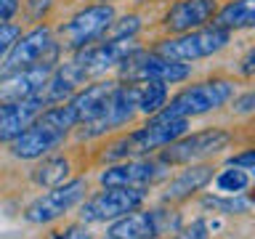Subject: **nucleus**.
Listing matches in <instances>:
<instances>
[{
    "instance_id": "nucleus-19",
    "label": "nucleus",
    "mask_w": 255,
    "mask_h": 239,
    "mask_svg": "<svg viewBox=\"0 0 255 239\" xmlns=\"http://www.w3.org/2000/svg\"><path fill=\"white\" fill-rule=\"evenodd\" d=\"M215 27L234 32H245V29H255V0H229L226 5L218 8L213 19Z\"/></svg>"
},
{
    "instance_id": "nucleus-20",
    "label": "nucleus",
    "mask_w": 255,
    "mask_h": 239,
    "mask_svg": "<svg viewBox=\"0 0 255 239\" xmlns=\"http://www.w3.org/2000/svg\"><path fill=\"white\" fill-rule=\"evenodd\" d=\"M199 205L205 207V210H213L215 215H247L253 210V199L245 194H202L199 199Z\"/></svg>"
},
{
    "instance_id": "nucleus-8",
    "label": "nucleus",
    "mask_w": 255,
    "mask_h": 239,
    "mask_svg": "<svg viewBox=\"0 0 255 239\" xmlns=\"http://www.w3.org/2000/svg\"><path fill=\"white\" fill-rule=\"evenodd\" d=\"M59 53H61V45L56 40V32L51 27H35L13 43V48L8 51L3 59H0V77L3 75H11L16 69H24V67H32V64H40V61H59Z\"/></svg>"
},
{
    "instance_id": "nucleus-17",
    "label": "nucleus",
    "mask_w": 255,
    "mask_h": 239,
    "mask_svg": "<svg viewBox=\"0 0 255 239\" xmlns=\"http://www.w3.org/2000/svg\"><path fill=\"white\" fill-rule=\"evenodd\" d=\"M43 109H48V107L37 93L29 96V99H21V101H8L3 117H0V143H11L21 130H27L35 122V117Z\"/></svg>"
},
{
    "instance_id": "nucleus-18",
    "label": "nucleus",
    "mask_w": 255,
    "mask_h": 239,
    "mask_svg": "<svg viewBox=\"0 0 255 239\" xmlns=\"http://www.w3.org/2000/svg\"><path fill=\"white\" fill-rule=\"evenodd\" d=\"M117 85H120L117 80H96V83L80 88V91L69 99L72 109H75V115H77V125L91 122V120L99 117Z\"/></svg>"
},
{
    "instance_id": "nucleus-25",
    "label": "nucleus",
    "mask_w": 255,
    "mask_h": 239,
    "mask_svg": "<svg viewBox=\"0 0 255 239\" xmlns=\"http://www.w3.org/2000/svg\"><path fill=\"white\" fill-rule=\"evenodd\" d=\"M229 104H231V115L234 117H255V85L250 91L234 96Z\"/></svg>"
},
{
    "instance_id": "nucleus-28",
    "label": "nucleus",
    "mask_w": 255,
    "mask_h": 239,
    "mask_svg": "<svg viewBox=\"0 0 255 239\" xmlns=\"http://www.w3.org/2000/svg\"><path fill=\"white\" fill-rule=\"evenodd\" d=\"M226 165H237L242 170L250 173V178H255V146H247L245 151H237L226 159Z\"/></svg>"
},
{
    "instance_id": "nucleus-16",
    "label": "nucleus",
    "mask_w": 255,
    "mask_h": 239,
    "mask_svg": "<svg viewBox=\"0 0 255 239\" xmlns=\"http://www.w3.org/2000/svg\"><path fill=\"white\" fill-rule=\"evenodd\" d=\"M56 64L59 61H40L32 64V67L16 69L11 75H3L0 77V101H21L35 96L45 85V80L51 77Z\"/></svg>"
},
{
    "instance_id": "nucleus-15",
    "label": "nucleus",
    "mask_w": 255,
    "mask_h": 239,
    "mask_svg": "<svg viewBox=\"0 0 255 239\" xmlns=\"http://www.w3.org/2000/svg\"><path fill=\"white\" fill-rule=\"evenodd\" d=\"M215 167L213 162H194V165H183V170H178L170 181L165 183V191H162V202L165 205H181L186 199L197 197L202 189H207L213 183V175H215Z\"/></svg>"
},
{
    "instance_id": "nucleus-22",
    "label": "nucleus",
    "mask_w": 255,
    "mask_h": 239,
    "mask_svg": "<svg viewBox=\"0 0 255 239\" xmlns=\"http://www.w3.org/2000/svg\"><path fill=\"white\" fill-rule=\"evenodd\" d=\"M138 85V112L141 115H157L165 109L167 99H170V85L165 83H135Z\"/></svg>"
},
{
    "instance_id": "nucleus-26",
    "label": "nucleus",
    "mask_w": 255,
    "mask_h": 239,
    "mask_svg": "<svg viewBox=\"0 0 255 239\" xmlns=\"http://www.w3.org/2000/svg\"><path fill=\"white\" fill-rule=\"evenodd\" d=\"M170 239H210V223L205 218H194L186 226H181Z\"/></svg>"
},
{
    "instance_id": "nucleus-14",
    "label": "nucleus",
    "mask_w": 255,
    "mask_h": 239,
    "mask_svg": "<svg viewBox=\"0 0 255 239\" xmlns=\"http://www.w3.org/2000/svg\"><path fill=\"white\" fill-rule=\"evenodd\" d=\"M218 8V0H175L162 16V27L170 35H183V32L207 27L215 19Z\"/></svg>"
},
{
    "instance_id": "nucleus-1",
    "label": "nucleus",
    "mask_w": 255,
    "mask_h": 239,
    "mask_svg": "<svg viewBox=\"0 0 255 239\" xmlns=\"http://www.w3.org/2000/svg\"><path fill=\"white\" fill-rule=\"evenodd\" d=\"M75 127H77V115L72 109V104L64 101L43 109L35 117V122L27 130H21L8 146H11V154L16 159H40L51 154L56 146H61L64 138Z\"/></svg>"
},
{
    "instance_id": "nucleus-23",
    "label": "nucleus",
    "mask_w": 255,
    "mask_h": 239,
    "mask_svg": "<svg viewBox=\"0 0 255 239\" xmlns=\"http://www.w3.org/2000/svg\"><path fill=\"white\" fill-rule=\"evenodd\" d=\"M250 173L242 170V167H237V165H226L223 170H218L213 175V186L218 194H245L247 189H250Z\"/></svg>"
},
{
    "instance_id": "nucleus-9",
    "label": "nucleus",
    "mask_w": 255,
    "mask_h": 239,
    "mask_svg": "<svg viewBox=\"0 0 255 239\" xmlns=\"http://www.w3.org/2000/svg\"><path fill=\"white\" fill-rule=\"evenodd\" d=\"M117 19V11L112 3H93L77 11L72 19H67L59 27V37H61V48L69 51H80V48L96 43L104 37V32L112 27V21Z\"/></svg>"
},
{
    "instance_id": "nucleus-3",
    "label": "nucleus",
    "mask_w": 255,
    "mask_h": 239,
    "mask_svg": "<svg viewBox=\"0 0 255 239\" xmlns=\"http://www.w3.org/2000/svg\"><path fill=\"white\" fill-rule=\"evenodd\" d=\"M183 226L181 223V213L173 205L162 207H151V210H133L123 215V218L112 221L107 229V237L112 239H162V237H173L175 231Z\"/></svg>"
},
{
    "instance_id": "nucleus-32",
    "label": "nucleus",
    "mask_w": 255,
    "mask_h": 239,
    "mask_svg": "<svg viewBox=\"0 0 255 239\" xmlns=\"http://www.w3.org/2000/svg\"><path fill=\"white\" fill-rule=\"evenodd\" d=\"M5 107H8V101H0V117H3V112H5Z\"/></svg>"
},
{
    "instance_id": "nucleus-13",
    "label": "nucleus",
    "mask_w": 255,
    "mask_h": 239,
    "mask_svg": "<svg viewBox=\"0 0 255 239\" xmlns=\"http://www.w3.org/2000/svg\"><path fill=\"white\" fill-rule=\"evenodd\" d=\"M138 43L133 40H96V43L80 48V51H75V61L77 69L83 72L85 80L91 77H99V75H107L109 69L120 67L128 56H133L135 51H138Z\"/></svg>"
},
{
    "instance_id": "nucleus-24",
    "label": "nucleus",
    "mask_w": 255,
    "mask_h": 239,
    "mask_svg": "<svg viewBox=\"0 0 255 239\" xmlns=\"http://www.w3.org/2000/svg\"><path fill=\"white\" fill-rule=\"evenodd\" d=\"M138 29H141V16L128 13V16H123V19L112 21V27L104 32L101 40H133Z\"/></svg>"
},
{
    "instance_id": "nucleus-6",
    "label": "nucleus",
    "mask_w": 255,
    "mask_h": 239,
    "mask_svg": "<svg viewBox=\"0 0 255 239\" xmlns=\"http://www.w3.org/2000/svg\"><path fill=\"white\" fill-rule=\"evenodd\" d=\"M149 189L143 186H104L83 202L80 207V221L85 226L91 223H112L123 215L138 210L146 202Z\"/></svg>"
},
{
    "instance_id": "nucleus-33",
    "label": "nucleus",
    "mask_w": 255,
    "mask_h": 239,
    "mask_svg": "<svg viewBox=\"0 0 255 239\" xmlns=\"http://www.w3.org/2000/svg\"><path fill=\"white\" fill-rule=\"evenodd\" d=\"M101 3H109V0H101Z\"/></svg>"
},
{
    "instance_id": "nucleus-4",
    "label": "nucleus",
    "mask_w": 255,
    "mask_h": 239,
    "mask_svg": "<svg viewBox=\"0 0 255 239\" xmlns=\"http://www.w3.org/2000/svg\"><path fill=\"white\" fill-rule=\"evenodd\" d=\"M231 143H234V133L229 127H205L197 133H186L170 146L159 149L157 157L167 162L170 167L178 165H194V162H207V159L223 154Z\"/></svg>"
},
{
    "instance_id": "nucleus-34",
    "label": "nucleus",
    "mask_w": 255,
    "mask_h": 239,
    "mask_svg": "<svg viewBox=\"0 0 255 239\" xmlns=\"http://www.w3.org/2000/svg\"><path fill=\"white\" fill-rule=\"evenodd\" d=\"M104 239H112V237H104Z\"/></svg>"
},
{
    "instance_id": "nucleus-12",
    "label": "nucleus",
    "mask_w": 255,
    "mask_h": 239,
    "mask_svg": "<svg viewBox=\"0 0 255 239\" xmlns=\"http://www.w3.org/2000/svg\"><path fill=\"white\" fill-rule=\"evenodd\" d=\"M165 178H170V165L162 162L159 157L123 159V162L104 167L99 175L101 186H143V189H149L151 183H159Z\"/></svg>"
},
{
    "instance_id": "nucleus-21",
    "label": "nucleus",
    "mask_w": 255,
    "mask_h": 239,
    "mask_svg": "<svg viewBox=\"0 0 255 239\" xmlns=\"http://www.w3.org/2000/svg\"><path fill=\"white\" fill-rule=\"evenodd\" d=\"M69 175H72V162L67 157H45L35 167V183L43 189L59 186V183L69 181Z\"/></svg>"
},
{
    "instance_id": "nucleus-29",
    "label": "nucleus",
    "mask_w": 255,
    "mask_h": 239,
    "mask_svg": "<svg viewBox=\"0 0 255 239\" xmlns=\"http://www.w3.org/2000/svg\"><path fill=\"white\" fill-rule=\"evenodd\" d=\"M51 239H93V237H91V231H88L85 223L80 221V223H69V226L53 231Z\"/></svg>"
},
{
    "instance_id": "nucleus-31",
    "label": "nucleus",
    "mask_w": 255,
    "mask_h": 239,
    "mask_svg": "<svg viewBox=\"0 0 255 239\" xmlns=\"http://www.w3.org/2000/svg\"><path fill=\"white\" fill-rule=\"evenodd\" d=\"M19 5H21V0H0V24L11 21L19 13Z\"/></svg>"
},
{
    "instance_id": "nucleus-27",
    "label": "nucleus",
    "mask_w": 255,
    "mask_h": 239,
    "mask_svg": "<svg viewBox=\"0 0 255 239\" xmlns=\"http://www.w3.org/2000/svg\"><path fill=\"white\" fill-rule=\"evenodd\" d=\"M19 37H21V27H19V24H11V21H8V24H0V59H3V56L11 51L13 43H16Z\"/></svg>"
},
{
    "instance_id": "nucleus-2",
    "label": "nucleus",
    "mask_w": 255,
    "mask_h": 239,
    "mask_svg": "<svg viewBox=\"0 0 255 239\" xmlns=\"http://www.w3.org/2000/svg\"><path fill=\"white\" fill-rule=\"evenodd\" d=\"M237 96V83L229 77H207L199 83H191L186 88H181L175 96H170L162 109V115L167 117H202L210 112L223 109L226 104Z\"/></svg>"
},
{
    "instance_id": "nucleus-5",
    "label": "nucleus",
    "mask_w": 255,
    "mask_h": 239,
    "mask_svg": "<svg viewBox=\"0 0 255 239\" xmlns=\"http://www.w3.org/2000/svg\"><path fill=\"white\" fill-rule=\"evenodd\" d=\"M231 43V32L223 27H215V24H207V27L183 32V35H170L165 40H159L154 51L167 56L173 61H199V59H210V56L221 53L223 48Z\"/></svg>"
},
{
    "instance_id": "nucleus-10",
    "label": "nucleus",
    "mask_w": 255,
    "mask_h": 239,
    "mask_svg": "<svg viewBox=\"0 0 255 239\" xmlns=\"http://www.w3.org/2000/svg\"><path fill=\"white\" fill-rule=\"evenodd\" d=\"M88 181L85 178H69L59 183V186L48 189L43 197H37L27 210H24V221L35 223V226H45V223L59 221L61 215H67L72 207H77L85 199Z\"/></svg>"
},
{
    "instance_id": "nucleus-11",
    "label": "nucleus",
    "mask_w": 255,
    "mask_h": 239,
    "mask_svg": "<svg viewBox=\"0 0 255 239\" xmlns=\"http://www.w3.org/2000/svg\"><path fill=\"white\" fill-rule=\"evenodd\" d=\"M138 112V85L135 83H128L123 85L120 83L115 91H112L107 107H104V112L96 120H91V122H83V127H80V138H99V135H107L109 130H117V127L128 125L133 120V115Z\"/></svg>"
},
{
    "instance_id": "nucleus-30",
    "label": "nucleus",
    "mask_w": 255,
    "mask_h": 239,
    "mask_svg": "<svg viewBox=\"0 0 255 239\" xmlns=\"http://www.w3.org/2000/svg\"><path fill=\"white\" fill-rule=\"evenodd\" d=\"M237 72H239V77H253L255 75V45H250L245 51V56L237 64Z\"/></svg>"
},
{
    "instance_id": "nucleus-7",
    "label": "nucleus",
    "mask_w": 255,
    "mask_h": 239,
    "mask_svg": "<svg viewBox=\"0 0 255 239\" xmlns=\"http://www.w3.org/2000/svg\"><path fill=\"white\" fill-rule=\"evenodd\" d=\"M120 77L125 83H165L175 85L191 77V67L183 61H173L157 51H143L138 48L133 56L120 64Z\"/></svg>"
}]
</instances>
